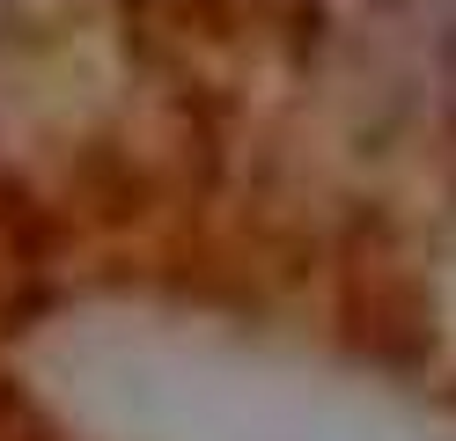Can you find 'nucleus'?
I'll return each instance as SVG.
<instances>
[{"label": "nucleus", "mask_w": 456, "mask_h": 441, "mask_svg": "<svg viewBox=\"0 0 456 441\" xmlns=\"http://www.w3.org/2000/svg\"><path fill=\"white\" fill-rule=\"evenodd\" d=\"M442 88H449V103H456V15L442 22Z\"/></svg>", "instance_id": "obj_1"}]
</instances>
